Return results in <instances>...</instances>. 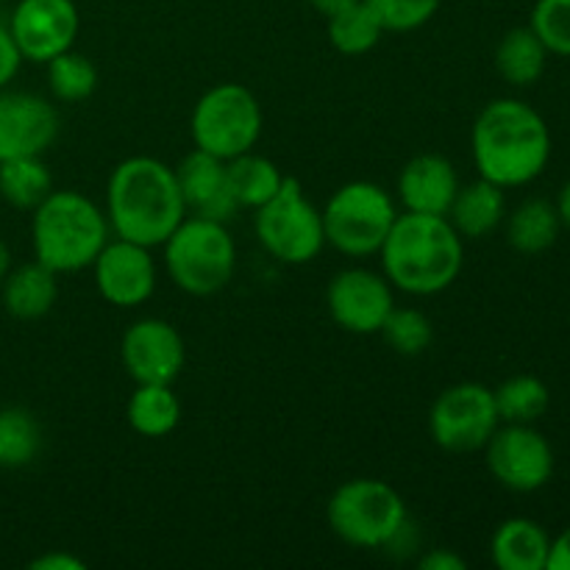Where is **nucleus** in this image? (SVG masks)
I'll use <instances>...</instances> for the list:
<instances>
[{
	"label": "nucleus",
	"mask_w": 570,
	"mask_h": 570,
	"mask_svg": "<svg viewBox=\"0 0 570 570\" xmlns=\"http://www.w3.org/2000/svg\"><path fill=\"white\" fill-rule=\"evenodd\" d=\"M471 148L479 176L504 189L523 187L543 176L551 159V131L538 109L499 98L473 122Z\"/></svg>",
	"instance_id": "nucleus-1"
},
{
	"label": "nucleus",
	"mask_w": 570,
	"mask_h": 570,
	"mask_svg": "<svg viewBox=\"0 0 570 570\" xmlns=\"http://www.w3.org/2000/svg\"><path fill=\"white\" fill-rule=\"evenodd\" d=\"M106 209L117 237L145 248L165 245L187 215L176 170L154 156H131L111 170Z\"/></svg>",
	"instance_id": "nucleus-2"
},
{
	"label": "nucleus",
	"mask_w": 570,
	"mask_h": 570,
	"mask_svg": "<svg viewBox=\"0 0 570 570\" xmlns=\"http://www.w3.org/2000/svg\"><path fill=\"white\" fill-rule=\"evenodd\" d=\"M382 267L395 289L410 295H438L462 273L465 248L449 217L406 215L395 217L382 245Z\"/></svg>",
	"instance_id": "nucleus-3"
},
{
	"label": "nucleus",
	"mask_w": 570,
	"mask_h": 570,
	"mask_svg": "<svg viewBox=\"0 0 570 570\" xmlns=\"http://www.w3.org/2000/svg\"><path fill=\"white\" fill-rule=\"evenodd\" d=\"M31 239L37 262L53 273H78L109 243V220L87 195L59 189L33 209Z\"/></svg>",
	"instance_id": "nucleus-4"
},
{
	"label": "nucleus",
	"mask_w": 570,
	"mask_h": 570,
	"mask_svg": "<svg viewBox=\"0 0 570 570\" xmlns=\"http://www.w3.org/2000/svg\"><path fill=\"white\" fill-rule=\"evenodd\" d=\"M165 265L173 282L189 295H215L232 282L237 248L226 223L206 217H184L167 237Z\"/></svg>",
	"instance_id": "nucleus-5"
},
{
	"label": "nucleus",
	"mask_w": 570,
	"mask_h": 570,
	"mask_svg": "<svg viewBox=\"0 0 570 570\" xmlns=\"http://www.w3.org/2000/svg\"><path fill=\"white\" fill-rule=\"evenodd\" d=\"M328 527L356 549H384L406 527V504L399 490L379 479H354L334 490Z\"/></svg>",
	"instance_id": "nucleus-6"
},
{
	"label": "nucleus",
	"mask_w": 570,
	"mask_h": 570,
	"mask_svg": "<svg viewBox=\"0 0 570 570\" xmlns=\"http://www.w3.org/2000/svg\"><path fill=\"white\" fill-rule=\"evenodd\" d=\"M323 215V234L345 256H373L382 250L395 217V200L373 181L343 184L328 198Z\"/></svg>",
	"instance_id": "nucleus-7"
},
{
	"label": "nucleus",
	"mask_w": 570,
	"mask_h": 570,
	"mask_svg": "<svg viewBox=\"0 0 570 570\" xmlns=\"http://www.w3.org/2000/svg\"><path fill=\"white\" fill-rule=\"evenodd\" d=\"M256 237L284 265H306L321 254L326 245L323 215L306 198L298 178L284 176L278 193L256 209Z\"/></svg>",
	"instance_id": "nucleus-8"
},
{
	"label": "nucleus",
	"mask_w": 570,
	"mask_h": 570,
	"mask_svg": "<svg viewBox=\"0 0 570 570\" xmlns=\"http://www.w3.org/2000/svg\"><path fill=\"white\" fill-rule=\"evenodd\" d=\"M262 137V106L239 83H217L193 111V139L200 150L228 161L254 150Z\"/></svg>",
	"instance_id": "nucleus-9"
},
{
	"label": "nucleus",
	"mask_w": 570,
	"mask_h": 570,
	"mask_svg": "<svg viewBox=\"0 0 570 570\" xmlns=\"http://www.w3.org/2000/svg\"><path fill=\"white\" fill-rule=\"evenodd\" d=\"M501 417L495 410L493 390L476 382H462L443 390L429 412L432 440L445 451L468 454L488 445Z\"/></svg>",
	"instance_id": "nucleus-10"
},
{
	"label": "nucleus",
	"mask_w": 570,
	"mask_h": 570,
	"mask_svg": "<svg viewBox=\"0 0 570 570\" xmlns=\"http://www.w3.org/2000/svg\"><path fill=\"white\" fill-rule=\"evenodd\" d=\"M488 468L495 482L512 493H534L554 476L551 443L532 429V423H507L493 432L484 445Z\"/></svg>",
	"instance_id": "nucleus-11"
},
{
	"label": "nucleus",
	"mask_w": 570,
	"mask_h": 570,
	"mask_svg": "<svg viewBox=\"0 0 570 570\" xmlns=\"http://www.w3.org/2000/svg\"><path fill=\"white\" fill-rule=\"evenodd\" d=\"M326 304L340 328L351 334H376L382 332L395 306L393 284L387 282V276H379L365 267H348L332 278Z\"/></svg>",
	"instance_id": "nucleus-12"
},
{
	"label": "nucleus",
	"mask_w": 570,
	"mask_h": 570,
	"mask_svg": "<svg viewBox=\"0 0 570 570\" xmlns=\"http://www.w3.org/2000/svg\"><path fill=\"white\" fill-rule=\"evenodd\" d=\"M78 9L72 0H20L9 31L22 59L48 65L53 56L72 48L78 37Z\"/></svg>",
	"instance_id": "nucleus-13"
},
{
	"label": "nucleus",
	"mask_w": 570,
	"mask_h": 570,
	"mask_svg": "<svg viewBox=\"0 0 570 570\" xmlns=\"http://www.w3.org/2000/svg\"><path fill=\"white\" fill-rule=\"evenodd\" d=\"M120 356L137 384H173L184 367V340L173 323L145 317L122 334Z\"/></svg>",
	"instance_id": "nucleus-14"
},
{
	"label": "nucleus",
	"mask_w": 570,
	"mask_h": 570,
	"mask_svg": "<svg viewBox=\"0 0 570 570\" xmlns=\"http://www.w3.org/2000/svg\"><path fill=\"white\" fill-rule=\"evenodd\" d=\"M95 287L109 304L120 309L145 304L156 289V265L150 248L117 237L106 243L92 262Z\"/></svg>",
	"instance_id": "nucleus-15"
},
{
	"label": "nucleus",
	"mask_w": 570,
	"mask_h": 570,
	"mask_svg": "<svg viewBox=\"0 0 570 570\" xmlns=\"http://www.w3.org/2000/svg\"><path fill=\"white\" fill-rule=\"evenodd\" d=\"M59 137V111L33 92L0 95V161L42 156Z\"/></svg>",
	"instance_id": "nucleus-16"
},
{
	"label": "nucleus",
	"mask_w": 570,
	"mask_h": 570,
	"mask_svg": "<svg viewBox=\"0 0 570 570\" xmlns=\"http://www.w3.org/2000/svg\"><path fill=\"white\" fill-rule=\"evenodd\" d=\"M176 181L187 209H193L198 217L228 223L239 209L226 181V161L206 150L195 148L193 154L184 156L181 165L176 167Z\"/></svg>",
	"instance_id": "nucleus-17"
},
{
	"label": "nucleus",
	"mask_w": 570,
	"mask_h": 570,
	"mask_svg": "<svg viewBox=\"0 0 570 570\" xmlns=\"http://www.w3.org/2000/svg\"><path fill=\"white\" fill-rule=\"evenodd\" d=\"M460 193L454 165L440 154H421L404 165L399 176V198L406 212L417 215H449Z\"/></svg>",
	"instance_id": "nucleus-18"
},
{
	"label": "nucleus",
	"mask_w": 570,
	"mask_h": 570,
	"mask_svg": "<svg viewBox=\"0 0 570 570\" xmlns=\"http://www.w3.org/2000/svg\"><path fill=\"white\" fill-rule=\"evenodd\" d=\"M507 215V198L504 187L488 181V178H479V181L460 187L454 204L449 209L451 226L456 228L460 237H488L490 232L501 226Z\"/></svg>",
	"instance_id": "nucleus-19"
},
{
	"label": "nucleus",
	"mask_w": 570,
	"mask_h": 570,
	"mask_svg": "<svg viewBox=\"0 0 570 570\" xmlns=\"http://www.w3.org/2000/svg\"><path fill=\"white\" fill-rule=\"evenodd\" d=\"M59 273L45 267L42 262H28V265L9 271L3 278V306L17 321H37L53 309L59 298Z\"/></svg>",
	"instance_id": "nucleus-20"
},
{
	"label": "nucleus",
	"mask_w": 570,
	"mask_h": 570,
	"mask_svg": "<svg viewBox=\"0 0 570 570\" xmlns=\"http://www.w3.org/2000/svg\"><path fill=\"white\" fill-rule=\"evenodd\" d=\"M493 562L501 570H546L551 538L538 521L510 518L493 534Z\"/></svg>",
	"instance_id": "nucleus-21"
},
{
	"label": "nucleus",
	"mask_w": 570,
	"mask_h": 570,
	"mask_svg": "<svg viewBox=\"0 0 570 570\" xmlns=\"http://www.w3.org/2000/svg\"><path fill=\"white\" fill-rule=\"evenodd\" d=\"M546 61H549V48L540 42L532 26L507 31L495 48V67L512 87H532L534 81H540V76L546 72Z\"/></svg>",
	"instance_id": "nucleus-22"
},
{
	"label": "nucleus",
	"mask_w": 570,
	"mask_h": 570,
	"mask_svg": "<svg viewBox=\"0 0 570 570\" xmlns=\"http://www.w3.org/2000/svg\"><path fill=\"white\" fill-rule=\"evenodd\" d=\"M560 212L557 204L543 198L523 200L507 223V239L518 254H543L560 237Z\"/></svg>",
	"instance_id": "nucleus-23"
},
{
	"label": "nucleus",
	"mask_w": 570,
	"mask_h": 570,
	"mask_svg": "<svg viewBox=\"0 0 570 570\" xmlns=\"http://www.w3.org/2000/svg\"><path fill=\"white\" fill-rule=\"evenodd\" d=\"M226 181L239 206L259 209L278 193L284 176L271 159L248 150L226 161Z\"/></svg>",
	"instance_id": "nucleus-24"
},
{
	"label": "nucleus",
	"mask_w": 570,
	"mask_h": 570,
	"mask_svg": "<svg viewBox=\"0 0 570 570\" xmlns=\"http://www.w3.org/2000/svg\"><path fill=\"white\" fill-rule=\"evenodd\" d=\"M181 421V404L170 384H137L128 401V426L142 438H165Z\"/></svg>",
	"instance_id": "nucleus-25"
},
{
	"label": "nucleus",
	"mask_w": 570,
	"mask_h": 570,
	"mask_svg": "<svg viewBox=\"0 0 570 570\" xmlns=\"http://www.w3.org/2000/svg\"><path fill=\"white\" fill-rule=\"evenodd\" d=\"M53 193V178L39 156L0 161V195L14 209H37Z\"/></svg>",
	"instance_id": "nucleus-26"
},
{
	"label": "nucleus",
	"mask_w": 570,
	"mask_h": 570,
	"mask_svg": "<svg viewBox=\"0 0 570 570\" xmlns=\"http://www.w3.org/2000/svg\"><path fill=\"white\" fill-rule=\"evenodd\" d=\"M328 20V39H332L334 48L345 56H362L367 50H373L382 39L384 26L376 17V11L365 3V0H356V3L345 6V9L334 11Z\"/></svg>",
	"instance_id": "nucleus-27"
},
{
	"label": "nucleus",
	"mask_w": 570,
	"mask_h": 570,
	"mask_svg": "<svg viewBox=\"0 0 570 570\" xmlns=\"http://www.w3.org/2000/svg\"><path fill=\"white\" fill-rule=\"evenodd\" d=\"M495 410L504 423H534L546 415L551 404V393L546 387V382H540L538 376H512L501 384L499 390H493Z\"/></svg>",
	"instance_id": "nucleus-28"
},
{
	"label": "nucleus",
	"mask_w": 570,
	"mask_h": 570,
	"mask_svg": "<svg viewBox=\"0 0 570 570\" xmlns=\"http://www.w3.org/2000/svg\"><path fill=\"white\" fill-rule=\"evenodd\" d=\"M42 449L37 417L20 406L0 410V468H26Z\"/></svg>",
	"instance_id": "nucleus-29"
},
{
	"label": "nucleus",
	"mask_w": 570,
	"mask_h": 570,
	"mask_svg": "<svg viewBox=\"0 0 570 570\" xmlns=\"http://www.w3.org/2000/svg\"><path fill=\"white\" fill-rule=\"evenodd\" d=\"M48 87L56 100L78 104V100H87L95 92V87H98V70H95V65L87 56L76 53L70 48L48 61Z\"/></svg>",
	"instance_id": "nucleus-30"
},
{
	"label": "nucleus",
	"mask_w": 570,
	"mask_h": 570,
	"mask_svg": "<svg viewBox=\"0 0 570 570\" xmlns=\"http://www.w3.org/2000/svg\"><path fill=\"white\" fill-rule=\"evenodd\" d=\"M379 334L387 340L395 354L404 356L423 354L434 340L432 321L421 309H410V306H393Z\"/></svg>",
	"instance_id": "nucleus-31"
},
{
	"label": "nucleus",
	"mask_w": 570,
	"mask_h": 570,
	"mask_svg": "<svg viewBox=\"0 0 570 570\" xmlns=\"http://www.w3.org/2000/svg\"><path fill=\"white\" fill-rule=\"evenodd\" d=\"M529 26L549 53L570 56V0H538Z\"/></svg>",
	"instance_id": "nucleus-32"
},
{
	"label": "nucleus",
	"mask_w": 570,
	"mask_h": 570,
	"mask_svg": "<svg viewBox=\"0 0 570 570\" xmlns=\"http://www.w3.org/2000/svg\"><path fill=\"white\" fill-rule=\"evenodd\" d=\"M365 3L376 11L384 31L406 33L426 26L438 14L443 0H365Z\"/></svg>",
	"instance_id": "nucleus-33"
},
{
	"label": "nucleus",
	"mask_w": 570,
	"mask_h": 570,
	"mask_svg": "<svg viewBox=\"0 0 570 570\" xmlns=\"http://www.w3.org/2000/svg\"><path fill=\"white\" fill-rule=\"evenodd\" d=\"M20 65H22V53L20 48H17L14 37H11L9 28L0 26V89L17 76Z\"/></svg>",
	"instance_id": "nucleus-34"
},
{
	"label": "nucleus",
	"mask_w": 570,
	"mask_h": 570,
	"mask_svg": "<svg viewBox=\"0 0 570 570\" xmlns=\"http://www.w3.org/2000/svg\"><path fill=\"white\" fill-rule=\"evenodd\" d=\"M28 568L31 570H87V562L67 554V551H50V554H42L37 557V560L28 562Z\"/></svg>",
	"instance_id": "nucleus-35"
},
{
	"label": "nucleus",
	"mask_w": 570,
	"mask_h": 570,
	"mask_svg": "<svg viewBox=\"0 0 570 570\" xmlns=\"http://www.w3.org/2000/svg\"><path fill=\"white\" fill-rule=\"evenodd\" d=\"M417 566L423 570H465L468 562L451 549H432L417 560Z\"/></svg>",
	"instance_id": "nucleus-36"
},
{
	"label": "nucleus",
	"mask_w": 570,
	"mask_h": 570,
	"mask_svg": "<svg viewBox=\"0 0 570 570\" xmlns=\"http://www.w3.org/2000/svg\"><path fill=\"white\" fill-rule=\"evenodd\" d=\"M546 570H570V527L557 540H551Z\"/></svg>",
	"instance_id": "nucleus-37"
},
{
	"label": "nucleus",
	"mask_w": 570,
	"mask_h": 570,
	"mask_svg": "<svg viewBox=\"0 0 570 570\" xmlns=\"http://www.w3.org/2000/svg\"><path fill=\"white\" fill-rule=\"evenodd\" d=\"M309 3H312V9H315V11H321L323 17H332L334 11L345 9V6L356 3V0H309Z\"/></svg>",
	"instance_id": "nucleus-38"
},
{
	"label": "nucleus",
	"mask_w": 570,
	"mask_h": 570,
	"mask_svg": "<svg viewBox=\"0 0 570 570\" xmlns=\"http://www.w3.org/2000/svg\"><path fill=\"white\" fill-rule=\"evenodd\" d=\"M557 212H560V220L562 226L570 228V181L562 187L560 198H557Z\"/></svg>",
	"instance_id": "nucleus-39"
},
{
	"label": "nucleus",
	"mask_w": 570,
	"mask_h": 570,
	"mask_svg": "<svg viewBox=\"0 0 570 570\" xmlns=\"http://www.w3.org/2000/svg\"><path fill=\"white\" fill-rule=\"evenodd\" d=\"M9 271H11V250L9 245L0 239V284H3V278L9 276Z\"/></svg>",
	"instance_id": "nucleus-40"
}]
</instances>
